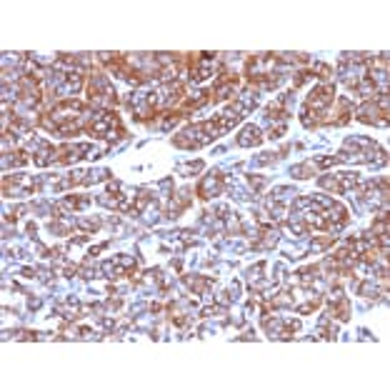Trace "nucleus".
I'll list each match as a JSON object with an SVG mask.
<instances>
[{"label": "nucleus", "instance_id": "f257e3e1", "mask_svg": "<svg viewBox=\"0 0 390 390\" xmlns=\"http://www.w3.org/2000/svg\"><path fill=\"white\" fill-rule=\"evenodd\" d=\"M238 143H240V145H253V143H260V130L253 128V125H248V128L240 133Z\"/></svg>", "mask_w": 390, "mask_h": 390}]
</instances>
